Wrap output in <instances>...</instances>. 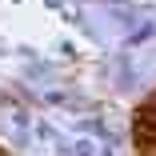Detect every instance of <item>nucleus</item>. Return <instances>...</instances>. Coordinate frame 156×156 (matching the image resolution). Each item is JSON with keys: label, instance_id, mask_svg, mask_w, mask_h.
Wrapping results in <instances>:
<instances>
[{"label": "nucleus", "instance_id": "nucleus-1", "mask_svg": "<svg viewBox=\"0 0 156 156\" xmlns=\"http://www.w3.org/2000/svg\"><path fill=\"white\" fill-rule=\"evenodd\" d=\"M136 140L156 144V108H140L136 112Z\"/></svg>", "mask_w": 156, "mask_h": 156}]
</instances>
